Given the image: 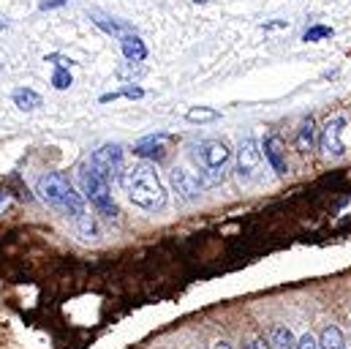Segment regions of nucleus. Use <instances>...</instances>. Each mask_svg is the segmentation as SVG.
Here are the masks:
<instances>
[{"label":"nucleus","mask_w":351,"mask_h":349,"mask_svg":"<svg viewBox=\"0 0 351 349\" xmlns=\"http://www.w3.org/2000/svg\"><path fill=\"white\" fill-rule=\"evenodd\" d=\"M120 183H123L128 199L136 207L150 210V213L164 210V205H167V188H164L161 177H158V172L150 164H134V167H128L125 172L120 174Z\"/></svg>","instance_id":"f257e3e1"},{"label":"nucleus","mask_w":351,"mask_h":349,"mask_svg":"<svg viewBox=\"0 0 351 349\" xmlns=\"http://www.w3.org/2000/svg\"><path fill=\"white\" fill-rule=\"evenodd\" d=\"M36 188H38V196H41L52 210H58L60 216H66L71 224H77L80 218L88 216L85 194H80V191L74 188V183L63 172H47L38 180Z\"/></svg>","instance_id":"f03ea898"},{"label":"nucleus","mask_w":351,"mask_h":349,"mask_svg":"<svg viewBox=\"0 0 351 349\" xmlns=\"http://www.w3.org/2000/svg\"><path fill=\"white\" fill-rule=\"evenodd\" d=\"M232 150L223 139H204L193 148V161L199 167L202 185H215L223 180V167L229 164Z\"/></svg>","instance_id":"7ed1b4c3"},{"label":"nucleus","mask_w":351,"mask_h":349,"mask_svg":"<svg viewBox=\"0 0 351 349\" xmlns=\"http://www.w3.org/2000/svg\"><path fill=\"white\" fill-rule=\"evenodd\" d=\"M80 188H82L85 199L98 210V216H109V218L117 216V205H114V199H112L109 180H106L104 174L95 172L90 161L80 167Z\"/></svg>","instance_id":"20e7f679"},{"label":"nucleus","mask_w":351,"mask_h":349,"mask_svg":"<svg viewBox=\"0 0 351 349\" xmlns=\"http://www.w3.org/2000/svg\"><path fill=\"white\" fill-rule=\"evenodd\" d=\"M262 167V148L254 137H245L237 148V177L240 183H251Z\"/></svg>","instance_id":"39448f33"},{"label":"nucleus","mask_w":351,"mask_h":349,"mask_svg":"<svg viewBox=\"0 0 351 349\" xmlns=\"http://www.w3.org/2000/svg\"><path fill=\"white\" fill-rule=\"evenodd\" d=\"M90 164L106 180H114V177L123 174V148L120 145H104L90 156Z\"/></svg>","instance_id":"423d86ee"},{"label":"nucleus","mask_w":351,"mask_h":349,"mask_svg":"<svg viewBox=\"0 0 351 349\" xmlns=\"http://www.w3.org/2000/svg\"><path fill=\"white\" fill-rule=\"evenodd\" d=\"M341 131H343V117H332L324 123L322 137H319V148L324 156L341 159L343 156V142H341Z\"/></svg>","instance_id":"0eeeda50"},{"label":"nucleus","mask_w":351,"mask_h":349,"mask_svg":"<svg viewBox=\"0 0 351 349\" xmlns=\"http://www.w3.org/2000/svg\"><path fill=\"white\" fill-rule=\"evenodd\" d=\"M169 145H172V137L158 131V134L142 137V139L134 145V153H136V156H142V159H156V161H161V159L167 156Z\"/></svg>","instance_id":"6e6552de"},{"label":"nucleus","mask_w":351,"mask_h":349,"mask_svg":"<svg viewBox=\"0 0 351 349\" xmlns=\"http://www.w3.org/2000/svg\"><path fill=\"white\" fill-rule=\"evenodd\" d=\"M262 153H264V159L269 161L272 172H278V174L289 172V161H286V145H283V139H280L278 134H269V137L264 139Z\"/></svg>","instance_id":"1a4fd4ad"},{"label":"nucleus","mask_w":351,"mask_h":349,"mask_svg":"<svg viewBox=\"0 0 351 349\" xmlns=\"http://www.w3.org/2000/svg\"><path fill=\"white\" fill-rule=\"evenodd\" d=\"M172 185H175V191L180 194V199H185V202L196 199L199 191H202V180L193 172L182 170V167H175V170H172Z\"/></svg>","instance_id":"9d476101"},{"label":"nucleus","mask_w":351,"mask_h":349,"mask_svg":"<svg viewBox=\"0 0 351 349\" xmlns=\"http://www.w3.org/2000/svg\"><path fill=\"white\" fill-rule=\"evenodd\" d=\"M120 49H123L125 60H131V63H142L147 58V47L136 33H123L120 36Z\"/></svg>","instance_id":"9b49d317"},{"label":"nucleus","mask_w":351,"mask_h":349,"mask_svg":"<svg viewBox=\"0 0 351 349\" xmlns=\"http://www.w3.org/2000/svg\"><path fill=\"white\" fill-rule=\"evenodd\" d=\"M316 142H319L316 120H313V117H305V120H302V126H300V131H297L294 145H297V150H300V153H311V150L316 148Z\"/></svg>","instance_id":"f8f14e48"},{"label":"nucleus","mask_w":351,"mask_h":349,"mask_svg":"<svg viewBox=\"0 0 351 349\" xmlns=\"http://www.w3.org/2000/svg\"><path fill=\"white\" fill-rule=\"evenodd\" d=\"M11 98H14V104H16L22 112H33V109L41 106V95H38L36 90H30V87H16V90L11 93Z\"/></svg>","instance_id":"ddd939ff"},{"label":"nucleus","mask_w":351,"mask_h":349,"mask_svg":"<svg viewBox=\"0 0 351 349\" xmlns=\"http://www.w3.org/2000/svg\"><path fill=\"white\" fill-rule=\"evenodd\" d=\"M267 344H269V349H297V339H294V333L289 328L278 325V328H272Z\"/></svg>","instance_id":"4468645a"},{"label":"nucleus","mask_w":351,"mask_h":349,"mask_svg":"<svg viewBox=\"0 0 351 349\" xmlns=\"http://www.w3.org/2000/svg\"><path fill=\"white\" fill-rule=\"evenodd\" d=\"M319 347H322V349H346L343 333H341V330H338L335 325L324 328V333H322V341H319Z\"/></svg>","instance_id":"2eb2a0df"},{"label":"nucleus","mask_w":351,"mask_h":349,"mask_svg":"<svg viewBox=\"0 0 351 349\" xmlns=\"http://www.w3.org/2000/svg\"><path fill=\"white\" fill-rule=\"evenodd\" d=\"M218 117H221V112L210 109V106H193V109L185 112V120H191V123H210V120H218Z\"/></svg>","instance_id":"dca6fc26"},{"label":"nucleus","mask_w":351,"mask_h":349,"mask_svg":"<svg viewBox=\"0 0 351 349\" xmlns=\"http://www.w3.org/2000/svg\"><path fill=\"white\" fill-rule=\"evenodd\" d=\"M145 90L142 87H134V85H125L120 90H112V93H104L101 95V104H109V101H117V98H142Z\"/></svg>","instance_id":"f3484780"},{"label":"nucleus","mask_w":351,"mask_h":349,"mask_svg":"<svg viewBox=\"0 0 351 349\" xmlns=\"http://www.w3.org/2000/svg\"><path fill=\"white\" fill-rule=\"evenodd\" d=\"M52 85L58 87V90H69V87L74 85V80H71V74L63 66H58V71L52 74Z\"/></svg>","instance_id":"a211bd4d"},{"label":"nucleus","mask_w":351,"mask_h":349,"mask_svg":"<svg viewBox=\"0 0 351 349\" xmlns=\"http://www.w3.org/2000/svg\"><path fill=\"white\" fill-rule=\"evenodd\" d=\"M330 36H332V27H327V25H316V27L305 30L302 41H319V38H330Z\"/></svg>","instance_id":"6ab92c4d"},{"label":"nucleus","mask_w":351,"mask_h":349,"mask_svg":"<svg viewBox=\"0 0 351 349\" xmlns=\"http://www.w3.org/2000/svg\"><path fill=\"white\" fill-rule=\"evenodd\" d=\"M95 25H98V27H104L106 33H112V36H117V38H120L123 33H128V30H125V25H120V22H106L104 16H95Z\"/></svg>","instance_id":"aec40b11"},{"label":"nucleus","mask_w":351,"mask_h":349,"mask_svg":"<svg viewBox=\"0 0 351 349\" xmlns=\"http://www.w3.org/2000/svg\"><path fill=\"white\" fill-rule=\"evenodd\" d=\"M297 349H322V347H319V341H316L311 333H302V336L297 339Z\"/></svg>","instance_id":"412c9836"},{"label":"nucleus","mask_w":351,"mask_h":349,"mask_svg":"<svg viewBox=\"0 0 351 349\" xmlns=\"http://www.w3.org/2000/svg\"><path fill=\"white\" fill-rule=\"evenodd\" d=\"M11 202H14V196H11V191H5V188H0V213H3L5 207H11Z\"/></svg>","instance_id":"4be33fe9"},{"label":"nucleus","mask_w":351,"mask_h":349,"mask_svg":"<svg viewBox=\"0 0 351 349\" xmlns=\"http://www.w3.org/2000/svg\"><path fill=\"white\" fill-rule=\"evenodd\" d=\"M245 349H269V344H264L262 339H251V341L245 344Z\"/></svg>","instance_id":"5701e85b"},{"label":"nucleus","mask_w":351,"mask_h":349,"mask_svg":"<svg viewBox=\"0 0 351 349\" xmlns=\"http://www.w3.org/2000/svg\"><path fill=\"white\" fill-rule=\"evenodd\" d=\"M63 3H66V0H44V3H41V8H44V11H49V8H58V5H63Z\"/></svg>","instance_id":"b1692460"},{"label":"nucleus","mask_w":351,"mask_h":349,"mask_svg":"<svg viewBox=\"0 0 351 349\" xmlns=\"http://www.w3.org/2000/svg\"><path fill=\"white\" fill-rule=\"evenodd\" d=\"M278 27H289V22H267L264 30H278Z\"/></svg>","instance_id":"393cba45"},{"label":"nucleus","mask_w":351,"mask_h":349,"mask_svg":"<svg viewBox=\"0 0 351 349\" xmlns=\"http://www.w3.org/2000/svg\"><path fill=\"white\" fill-rule=\"evenodd\" d=\"M49 60H58V66H63V69H69V66H71V60H66V58H60V55H52Z\"/></svg>","instance_id":"a878e982"},{"label":"nucleus","mask_w":351,"mask_h":349,"mask_svg":"<svg viewBox=\"0 0 351 349\" xmlns=\"http://www.w3.org/2000/svg\"><path fill=\"white\" fill-rule=\"evenodd\" d=\"M215 349H232V347H229L226 341H221V344H215Z\"/></svg>","instance_id":"bb28decb"},{"label":"nucleus","mask_w":351,"mask_h":349,"mask_svg":"<svg viewBox=\"0 0 351 349\" xmlns=\"http://www.w3.org/2000/svg\"><path fill=\"white\" fill-rule=\"evenodd\" d=\"M0 30H3V19H0Z\"/></svg>","instance_id":"cd10ccee"},{"label":"nucleus","mask_w":351,"mask_h":349,"mask_svg":"<svg viewBox=\"0 0 351 349\" xmlns=\"http://www.w3.org/2000/svg\"><path fill=\"white\" fill-rule=\"evenodd\" d=\"M196 3H207V0H196Z\"/></svg>","instance_id":"c85d7f7f"}]
</instances>
